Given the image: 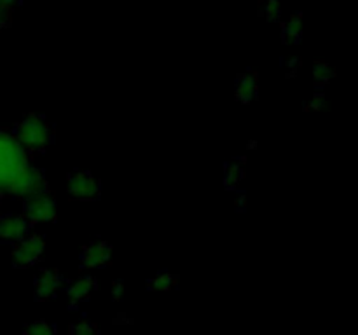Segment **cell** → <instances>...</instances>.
<instances>
[{
  "label": "cell",
  "mask_w": 358,
  "mask_h": 335,
  "mask_svg": "<svg viewBox=\"0 0 358 335\" xmlns=\"http://www.w3.org/2000/svg\"><path fill=\"white\" fill-rule=\"evenodd\" d=\"M28 166L27 150L14 136L0 131V192H6L14 178Z\"/></svg>",
  "instance_id": "cell-1"
},
{
  "label": "cell",
  "mask_w": 358,
  "mask_h": 335,
  "mask_svg": "<svg viewBox=\"0 0 358 335\" xmlns=\"http://www.w3.org/2000/svg\"><path fill=\"white\" fill-rule=\"evenodd\" d=\"M49 136H51V131H49L48 122L37 115H30L17 124L14 138L27 152H41L49 143Z\"/></svg>",
  "instance_id": "cell-2"
},
{
  "label": "cell",
  "mask_w": 358,
  "mask_h": 335,
  "mask_svg": "<svg viewBox=\"0 0 358 335\" xmlns=\"http://www.w3.org/2000/svg\"><path fill=\"white\" fill-rule=\"evenodd\" d=\"M24 218L28 222H51L56 216V204L44 191L34 195H28L24 206Z\"/></svg>",
  "instance_id": "cell-3"
},
{
  "label": "cell",
  "mask_w": 358,
  "mask_h": 335,
  "mask_svg": "<svg viewBox=\"0 0 358 335\" xmlns=\"http://www.w3.org/2000/svg\"><path fill=\"white\" fill-rule=\"evenodd\" d=\"M44 251V241L41 236L34 234V236H24L23 239L17 241L16 248H14V264L20 267H30L38 262Z\"/></svg>",
  "instance_id": "cell-4"
},
{
  "label": "cell",
  "mask_w": 358,
  "mask_h": 335,
  "mask_svg": "<svg viewBox=\"0 0 358 335\" xmlns=\"http://www.w3.org/2000/svg\"><path fill=\"white\" fill-rule=\"evenodd\" d=\"M69 192L72 198L90 201V199L98 198L100 194V185L96 178L90 173H73L69 178Z\"/></svg>",
  "instance_id": "cell-5"
},
{
  "label": "cell",
  "mask_w": 358,
  "mask_h": 335,
  "mask_svg": "<svg viewBox=\"0 0 358 335\" xmlns=\"http://www.w3.org/2000/svg\"><path fill=\"white\" fill-rule=\"evenodd\" d=\"M28 220L24 216L6 215L0 216V239L17 243L27 236Z\"/></svg>",
  "instance_id": "cell-6"
},
{
  "label": "cell",
  "mask_w": 358,
  "mask_h": 335,
  "mask_svg": "<svg viewBox=\"0 0 358 335\" xmlns=\"http://www.w3.org/2000/svg\"><path fill=\"white\" fill-rule=\"evenodd\" d=\"M62 286V276L55 269H45L35 279V297L38 300H48L56 295Z\"/></svg>",
  "instance_id": "cell-7"
},
{
  "label": "cell",
  "mask_w": 358,
  "mask_h": 335,
  "mask_svg": "<svg viewBox=\"0 0 358 335\" xmlns=\"http://www.w3.org/2000/svg\"><path fill=\"white\" fill-rule=\"evenodd\" d=\"M83 260L84 267H103L108 260H110V246L103 241H94L90 243L83 250Z\"/></svg>",
  "instance_id": "cell-8"
},
{
  "label": "cell",
  "mask_w": 358,
  "mask_h": 335,
  "mask_svg": "<svg viewBox=\"0 0 358 335\" xmlns=\"http://www.w3.org/2000/svg\"><path fill=\"white\" fill-rule=\"evenodd\" d=\"M96 283H94L93 278H83L79 281L72 283L69 288V297L73 300V302H83L87 297L91 295V292L94 290Z\"/></svg>",
  "instance_id": "cell-9"
},
{
  "label": "cell",
  "mask_w": 358,
  "mask_h": 335,
  "mask_svg": "<svg viewBox=\"0 0 358 335\" xmlns=\"http://www.w3.org/2000/svg\"><path fill=\"white\" fill-rule=\"evenodd\" d=\"M255 91H257V82H255V79L252 75H243L240 77V80H238V86H236V94L240 100L243 101H248L254 98Z\"/></svg>",
  "instance_id": "cell-10"
},
{
  "label": "cell",
  "mask_w": 358,
  "mask_h": 335,
  "mask_svg": "<svg viewBox=\"0 0 358 335\" xmlns=\"http://www.w3.org/2000/svg\"><path fill=\"white\" fill-rule=\"evenodd\" d=\"M173 281H175L173 276L161 274V276H157L156 279H152V286L156 290H168L171 285H173Z\"/></svg>",
  "instance_id": "cell-11"
},
{
  "label": "cell",
  "mask_w": 358,
  "mask_h": 335,
  "mask_svg": "<svg viewBox=\"0 0 358 335\" xmlns=\"http://www.w3.org/2000/svg\"><path fill=\"white\" fill-rule=\"evenodd\" d=\"M285 31L289 34V37H297L301 34V17L296 16L289 21V24L285 27Z\"/></svg>",
  "instance_id": "cell-12"
},
{
  "label": "cell",
  "mask_w": 358,
  "mask_h": 335,
  "mask_svg": "<svg viewBox=\"0 0 358 335\" xmlns=\"http://www.w3.org/2000/svg\"><path fill=\"white\" fill-rule=\"evenodd\" d=\"M280 14V0H268V6H266V16L269 20H276Z\"/></svg>",
  "instance_id": "cell-13"
},
{
  "label": "cell",
  "mask_w": 358,
  "mask_h": 335,
  "mask_svg": "<svg viewBox=\"0 0 358 335\" xmlns=\"http://www.w3.org/2000/svg\"><path fill=\"white\" fill-rule=\"evenodd\" d=\"M51 330H52V328L49 327V325H45L44 321H38V323L31 325V327H30L31 334H37V335H41V334H49V332H51Z\"/></svg>",
  "instance_id": "cell-14"
},
{
  "label": "cell",
  "mask_w": 358,
  "mask_h": 335,
  "mask_svg": "<svg viewBox=\"0 0 358 335\" xmlns=\"http://www.w3.org/2000/svg\"><path fill=\"white\" fill-rule=\"evenodd\" d=\"M7 21H9V7L3 6V3H0V30L6 27Z\"/></svg>",
  "instance_id": "cell-15"
},
{
  "label": "cell",
  "mask_w": 358,
  "mask_h": 335,
  "mask_svg": "<svg viewBox=\"0 0 358 335\" xmlns=\"http://www.w3.org/2000/svg\"><path fill=\"white\" fill-rule=\"evenodd\" d=\"M94 327H86V325H83V327H76V332H79V334H84V332H93Z\"/></svg>",
  "instance_id": "cell-16"
},
{
  "label": "cell",
  "mask_w": 358,
  "mask_h": 335,
  "mask_svg": "<svg viewBox=\"0 0 358 335\" xmlns=\"http://www.w3.org/2000/svg\"><path fill=\"white\" fill-rule=\"evenodd\" d=\"M14 2H17V0H0V3H3V6H7V7L13 6Z\"/></svg>",
  "instance_id": "cell-17"
},
{
  "label": "cell",
  "mask_w": 358,
  "mask_h": 335,
  "mask_svg": "<svg viewBox=\"0 0 358 335\" xmlns=\"http://www.w3.org/2000/svg\"><path fill=\"white\" fill-rule=\"evenodd\" d=\"M0 194H2V192H0Z\"/></svg>",
  "instance_id": "cell-18"
}]
</instances>
